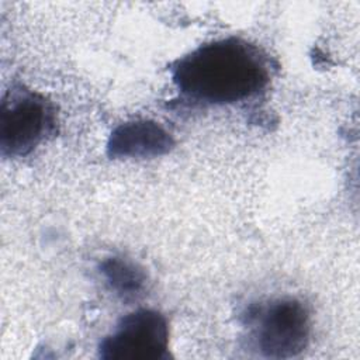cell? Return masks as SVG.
Returning <instances> with one entry per match:
<instances>
[{
  "instance_id": "cell-1",
  "label": "cell",
  "mask_w": 360,
  "mask_h": 360,
  "mask_svg": "<svg viewBox=\"0 0 360 360\" xmlns=\"http://www.w3.org/2000/svg\"><path fill=\"white\" fill-rule=\"evenodd\" d=\"M269 56L236 37L207 42L176 60L172 79L188 100L210 105L245 101L270 82Z\"/></svg>"
},
{
  "instance_id": "cell-2",
  "label": "cell",
  "mask_w": 360,
  "mask_h": 360,
  "mask_svg": "<svg viewBox=\"0 0 360 360\" xmlns=\"http://www.w3.org/2000/svg\"><path fill=\"white\" fill-rule=\"evenodd\" d=\"M245 318L250 340L264 357L291 359L308 345L311 315L307 305L297 298L283 297L252 305Z\"/></svg>"
},
{
  "instance_id": "cell-3",
  "label": "cell",
  "mask_w": 360,
  "mask_h": 360,
  "mask_svg": "<svg viewBox=\"0 0 360 360\" xmlns=\"http://www.w3.org/2000/svg\"><path fill=\"white\" fill-rule=\"evenodd\" d=\"M56 131V110L41 93L11 86L0 105V152L4 158L31 153Z\"/></svg>"
},
{
  "instance_id": "cell-4",
  "label": "cell",
  "mask_w": 360,
  "mask_h": 360,
  "mask_svg": "<svg viewBox=\"0 0 360 360\" xmlns=\"http://www.w3.org/2000/svg\"><path fill=\"white\" fill-rule=\"evenodd\" d=\"M98 356L104 360H167L169 325L155 309L139 308L124 315L100 342Z\"/></svg>"
},
{
  "instance_id": "cell-5",
  "label": "cell",
  "mask_w": 360,
  "mask_h": 360,
  "mask_svg": "<svg viewBox=\"0 0 360 360\" xmlns=\"http://www.w3.org/2000/svg\"><path fill=\"white\" fill-rule=\"evenodd\" d=\"M173 136L160 124L135 120L115 127L107 142V155L114 159H149L167 153Z\"/></svg>"
},
{
  "instance_id": "cell-6",
  "label": "cell",
  "mask_w": 360,
  "mask_h": 360,
  "mask_svg": "<svg viewBox=\"0 0 360 360\" xmlns=\"http://www.w3.org/2000/svg\"><path fill=\"white\" fill-rule=\"evenodd\" d=\"M100 273L108 288L121 300L138 298L146 287L145 271L134 262L111 256L100 263Z\"/></svg>"
}]
</instances>
